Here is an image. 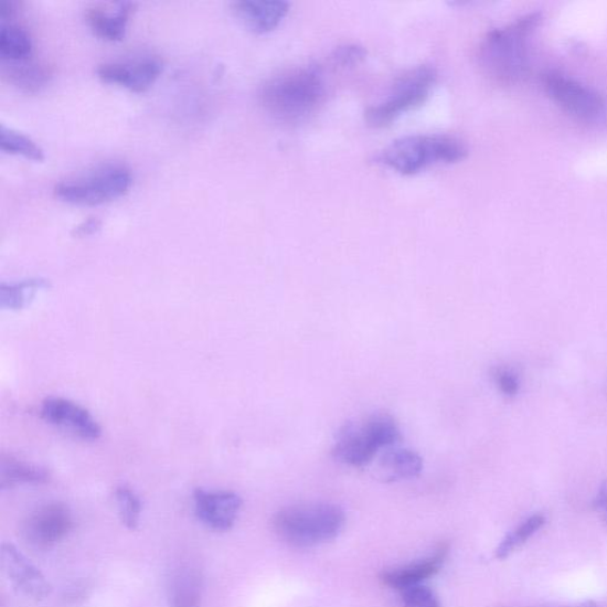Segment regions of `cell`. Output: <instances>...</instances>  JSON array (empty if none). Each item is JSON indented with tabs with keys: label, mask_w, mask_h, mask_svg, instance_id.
I'll return each mask as SVG.
<instances>
[{
	"label": "cell",
	"mask_w": 607,
	"mask_h": 607,
	"mask_svg": "<svg viewBox=\"0 0 607 607\" xmlns=\"http://www.w3.org/2000/svg\"><path fill=\"white\" fill-rule=\"evenodd\" d=\"M327 84L321 67L309 65L283 72L267 79L259 100L267 114L284 124H298L315 114L326 99Z\"/></svg>",
	"instance_id": "cell-1"
},
{
	"label": "cell",
	"mask_w": 607,
	"mask_h": 607,
	"mask_svg": "<svg viewBox=\"0 0 607 607\" xmlns=\"http://www.w3.org/2000/svg\"><path fill=\"white\" fill-rule=\"evenodd\" d=\"M540 22V13H529L487 34L479 46L478 60L494 82L517 85L529 74L530 40Z\"/></svg>",
	"instance_id": "cell-2"
},
{
	"label": "cell",
	"mask_w": 607,
	"mask_h": 607,
	"mask_svg": "<svg viewBox=\"0 0 607 607\" xmlns=\"http://www.w3.org/2000/svg\"><path fill=\"white\" fill-rule=\"evenodd\" d=\"M469 155L467 143L450 135H413L395 139L374 162L403 175L417 174L437 164H455Z\"/></svg>",
	"instance_id": "cell-3"
},
{
	"label": "cell",
	"mask_w": 607,
	"mask_h": 607,
	"mask_svg": "<svg viewBox=\"0 0 607 607\" xmlns=\"http://www.w3.org/2000/svg\"><path fill=\"white\" fill-rule=\"evenodd\" d=\"M345 525L344 510L331 503L286 507L274 519L276 534L287 545L310 549L337 539Z\"/></svg>",
	"instance_id": "cell-4"
},
{
	"label": "cell",
	"mask_w": 607,
	"mask_h": 607,
	"mask_svg": "<svg viewBox=\"0 0 607 607\" xmlns=\"http://www.w3.org/2000/svg\"><path fill=\"white\" fill-rule=\"evenodd\" d=\"M402 439L393 415L377 412L362 423H347L332 447L334 459L353 468L370 466L381 450H388Z\"/></svg>",
	"instance_id": "cell-5"
},
{
	"label": "cell",
	"mask_w": 607,
	"mask_h": 607,
	"mask_svg": "<svg viewBox=\"0 0 607 607\" xmlns=\"http://www.w3.org/2000/svg\"><path fill=\"white\" fill-rule=\"evenodd\" d=\"M434 67L419 66L396 79L386 97L365 110L364 119L373 129H383L428 99L437 83Z\"/></svg>",
	"instance_id": "cell-6"
},
{
	"label": "cell",
	"mask_w": 607,
	"mask_h": 607,
	"mask_svg": "<svg viewBox=\"0 0 607 607\" xmlns=\"http://www.w3.org/2000/svg\"><path fill=\"white\" fill-rule=\"evenodd\" d=\"M132 184V174L121 164L102 166L78 178L60 182L56 196L78 205H99L127 193Z\"/></svg>",
	"instance_id": "cell-7"
},
{
	"label": "cell",
	"mask_w": 607,
	"mask_h": 607,
	"mask_svg": "<svg viewBox=\"0 0 607 607\" xmlns=\"http://www.w3.org/2000/svg\"><path fill=\"white\" fill-rule=\"evenodd\" d=\"M542 85L553 103L575 120L597 125L607 119V99L581 79L551 71L543 74Z\"/></svg>",
	"instance_id": "cell-8"
},
{
	"label": "cell",
	"mask_w": 607,
	"mask_h": 607,
	"mask_svg": "<svg viewBox=\"0 0 607 607\" xmlns=\"http://www.w3.org/2000/svg\"><path fill=\"white\" fill-rule=\"evenodd\" d=\"M73 517L67 505L50 503L36 509L22 524V536L31 547L50 550L67 537Z\"/></svg>",
	"instance_id": "cell-9"
},
{
	"label": "cell",
	"mask_w": 607,
	"mask_h": 607,
	"mask_svg": "<svg viewBox=\"0 0 607 607\" xmlns=\"http://www.w3.org/2000/svg\"><path fill=\"white\" fill-rule=\"evenodd\" d=\"M40 414L45 423L66 429L84 440L95 441L103 436V428L90 412L68 398L46 397Z\"/></svg>",
	"instance_id": "cell-10"
},
{
	"label": "cell",
	"mask_w": 607,
	"mask_h": 607,
	"mask_svg": "<svg viewBox=\"0 0 607 607\" xmlns=\"http://www.w3.org/2000/svg\"><path fill=\"white\" fill-rule=\"evenodd\" d=\"M163 62L156 56L103 63L97 73L103 82L120 85L132 92L149 89L161 75Z\"/></svg>",
	"instance_id": "cell-11"
},
{
	"label": "cell",
	"mask_w": 607,
	"mask_h": 607,
	"mask_svg": "<svg viewBox=\"0 0 607 607\" xmlns=\"http://www.w3.org/2000/svg\"><path fill=\"white\" fill-rule=\"evenodd\" d=\"M2 566L13 587L26 598L43 600L51 596L52 586L50 582L11 543H4L3 545Z\"/></svg>",
	"instance_id": "cell-12"
},
{
	"label": "cell",
	"mask_w": 607,
	"mask_h": 607,
	"mask_svg": "<svg viewBox=\"0 0 607 607\" xmlns=\"http://www.w3.org/2000/svg\"><path fill=\"white\" fill-rule=\"evenodd\" d=\"M194 502L199 519L212 530L221 532L232 529L243 507V499L233 491L196 489Z\"/></svg>",
	"instance_id": "cell-13"
},
{
	"label": "cell",
	"mask_w": 607,
	"mask_h": 607,
	"mask_svg": "<svg viewBox=\"0 0 607 607\" xmlns=\"http://www.w3.org/2000/svg\"><path fill=\"white\" fill-rule=\"evenodd\" d=\"M290 8L291 4L283 0H242L233 4L237 19L255 34H267L277 29Z\"/></svg>",
	"instance_id": "cell-14"
},
{
	"label": "cell",
	"mask_w": 607,
	"mask_h": 607,
	"mask_svg": "<svg viewBox=\"0 0 607 607\" xmlns=\"http://www.w3.org/2000/svg\"><path fill=\"white\" fill-rule=\"evenodd\" d=\"M203 596V577L198 567L182 564L175 567L168 581L171 607H200Z\"/></svg>",
	"instance_id": "cell-15"
},
{
	"label": "cell",
	"mask_w": 607,
	"mask_h": 607,
	"mask_svg": "<svg viewBox=\"0 0 607 607\" xmlns=\"http://www.w3.org/2000/svg\"><path fill=\"white\" fill-rule=\"evenodd\" d=\"M449 547L440 546L434 556L425 561L382 572L381 582L391 588L403 590L422 585L426 579L434 577L445 563Z\"/></svg>",
	"instance_id": "cell-16"
},
{
	"label": "cell",
	"mask_w": 607,
	"mask_h": 607,
	"mask_svg": "<svg viewBox=\"0 0 607 607\" xmlns=\"http://www.w3.org/2000/svg\"><path fill=\"white\" fill-rule=\"evenodd\" d=\"M135 7L134 3L126 2L118 4L117 9L111 11L93 8L87 11L86 19L99 38L111 42L121 41Z\"/></svg>",
	"instance_id": "cell-17"
},
{
	"label": "cell",
	"mask_w": 607,
	"mask_h": 607,
	"mask_svg": "<svg viewBox=\"0 0 607 607\" xmlns=\"http://www.w3.org/2000/svg\"><path fill=\"white\" fill-rule=\"evenodd\" d=\"M2 66L9 82L26 93L40 92L52 77L50 68L30 57L21 61H2Z\"/></svg>",
	"instance_id": "cell-18"
},
{
	"label": "cell",
	"mask_w": 607,
	"mask_h": 607,
	"mask_svg": "<svg viewBox=\"0 0 607 607\" xmlns=\"http://www.w3.org/2000/svg\"><path fill=\"white\" fill-rule=\"evenodd\" d=\"M424 469L423 458L412 450L391 449L381 456L379 470L386 482L403 481L420 476Z\"/></svg>",
	"instance_id": "cell-19"
},
{
	"label": "cell",
	"mask_w": 607,
	"mask_h": 607,
	"mask_svg": "<svg viewBox=\"0 0 607 607\" xmlns=\"http://www.w3.org/2000/svg\"><path fill=\"white\" fill-rule=\"evenodd\" d=\"M50 481V472L13 456L0 460V487L3 490L22 484H42Z\"/></svg>",
	"instance_id": "cell-20"
},
{
	"label": "cell",
	"mask_w": 607,
	"mask_h": 607,
	"mask_svg": "<svg viewBox=\"0 0 607 607\" xmlns=\"http://www.w3.org/2000/svg\"><path fill=\"white\" fill-rule=\"evenodd\" d=\"M52 284L44 278H30L19 283L0 285V307L9 311H20L41 291L50 290Z\"/></svg>",
	"instance_id": "cell-21"
},
{
	"label": "cell",
	"mask_w": 607,
	"mask_h": 607,
	"mask_svg": "<svg viewBox=\"0 0 607 607\" xmlns=\"http://www.w3.org/2000/svg\"><path fill=\"white\" fill-rule=\"evenodd\" d=\"M33 41L25 29L18 24L0 26V56L2 61H21L31 57Z\"/></svg>",
	"instance_id": "cell-22"
},
{
	"label": "cell",
	"mask_w": 607,
	"mask_h": 607,
	"mask_svg": "<svg viewBox=\"0 0 607 607\" xmlns=\"http://www.w3.org/2000/svg\"><path fill=\"white\" fill-rule=\"evenodd\" d=\"M545 524L546 518L542 514H534L525 519L500 542L497 551H494V556L500 558V561H504V558L521 549L526 541L541 531Z\"/></svg>",
	"instance_id": "cell-23"
},
{
	"label": "cell",
	"mask_w": 607,
	"mask_h": 607,
	"mask_svg": "<svg viewBox=\"0 0 607 607\" xmlns=\"http://www.w3.org/2000/svg\"><path fill=\"white\" fill-rule=\"evenodd\" d=\"M0 148L4 152L21 155L28 159H33V161H44V151L38 146V143L12 129H8L4 125L0 127Z\"/></svg>",
	"instance_id": "cell-24"
},
{
	"label": "cell",
	"mask_w": 607,
	"mask_h": 607,
	"mask_svg": "<svg viewBox=\"0 0 607 607\" xmlns=\"http://www.w3.org/2000/svg\"><path fill=\"white\" fill-rule=\"evenodd\" d=\"M119 515L127 529L135 531L141 515V502L138 494L129 487H118L116 490Z\"/></svg>",
	"instance_id": "cell-25"
},
{
	"label": "cell",
	"mask_w": 607,
	"mask_h": 607,
	"mask_svg": "<svg viewBox=\"0 0 607 607\" xmlns=\"http://www.w3.org/2000/svg\"><path fill=\"white\" fill-rule=\"evenodd\" d=\"M494 386L505 397H515L521 391V376L515 369L508 365H497L491 370Z\"/></svg>",
	"instance_id": "cell-26"
},
{
	"label": "cell",
	"mask_w": 607,
	"mask_h": 607,
	"mask_svg": "<svg viewBox=\"0 0 607 607\" xmlns=\"http://www.w3.org/2000/svg\"><path fill=\"white\" fill-rule=\"evenodd\" d=\"M401 593L405 607H440L434 590L423 584L405 588Z\"/></svg>",
	"instance_id": "cell-27"
},
{
	"label": "cell",
	"mask_w": 607,
	"mask_h": 607,
	"mask_svg": "<svg viewBox=\"0 0 607 607\" xmlns=\"http://www.w3.org/2000/svg\"><path fill=\"white\" fill-rule=\"evenodd\" d=\"M366 51L358 44H344L331 54V61L334 66L341 68H353L365 60Z\"/></svg>",
	"instance_id": "cell-28"
},
{
	"label": "cell",
	"mask_w": 607,
	"mask_h": 607,
	"mask_svg": "<svg viewBox=\"0 0 607 607\" xmlns=\"http://www.w3.org/2000/svg\"><path fill=\"white\" fill-rule=\"evenodd\" d=\"M594 507L599 511L603 520L607 524V482H604L597 493L594 501Z\"/></svg>",
	"instance_id": "cell-29"
},
{
	"label": "cell",
	"mask_w": 607,
	"mask_h": 607,
	"mask_svg": "<svg viewBox=\"0 0 607 607\" xmlns=\"http://www.w3.org/2000/svg\"><path fill=\"white\" fill-rule=\"evenodd\" d=\"M100 228V221L97 219H89L82 223L76 230L75 235L77 236H88L90 234H94Z\"/></svg>",
	"instance_id": "cell-30"
},
{
	"label": "cell",
	"mask_w": 607,
	"mask_h": 607,
	"mask_svg": "<svg viewBox=\"0 0 607 607\" xmlns=\"http://www.w3.org/2000/svg\"><path fill=\"white\" fill-rule=\"evenodd\" d=\"M13 12H14L13 3L6 2L4 0V2L0 4V20H2L3 23L12 18Z\"/></svg>",
	"instance_id": "cell-31"
},
{
	"label": "cell",
	"mask_w": 607,
	"mask_h": 607,
	"mask_svg": "<svg viewBox=\"0 0 607 607\" xmlns=\"http://www.w3.org/2000/svg\"><path fill=\"white\" fill-rule=\"evenodd\" d=\"M579 607H597V605L593 601H586L585 604L581 605Z\"/></svg>",
	"instance_id": "cell-32"
}]
</instances>
